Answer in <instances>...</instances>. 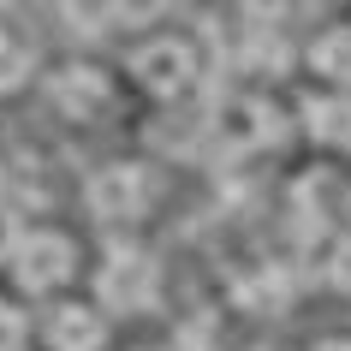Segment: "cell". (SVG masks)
I'll return each instance as SVG.
<instances>
[{
  "label": "cell",
  "instance_id": "cell-1",
  "mask_svg": "<svg viewBox=\"0 0 351 351\" xmlns=\"http://www.w3.org/2000/svg\"><path fill=\"white\" fill-rule=\"evenodd\" d=\"M155 286H161V268H155V256L137 250V244H113L108 262H101V274H95V298H101L108 310H119V315L149 310V304H155Z\"/></svg>",
  "mask_w": 351,
  "mask_h": 351
},
{
  "label": "cell",
  "instance_id": "cell-2",
  "mask_svg": "<svg viewBox=\"0 0 351 351\" xmlns=\"http://www.w3.org/2000/svg\"><path fill=\"white\" fill-rule=\"evenodd\" d=\"M77 268V244L66 239V232H24L19 244H12V280H19L24 292H60L66 280H72Z\"/></svg>",
  "mask_w": 351,
  "mask_h": 351
},
{
  "label": "cell",
  "instance_id": "cell-3",
  "mask_svg": "<svg viewBox=\"0 0 351 351\" xmlns=\"http://www.w3.org/2000/svg\"><path fill=\"white\" fill-rule=\"evenodd\" d=\"M131 77L143 84L149 95H185L197 84V48L185 36H149L137 54H131Z\"/></svg>",
  "mask_w": 351,
  "mask_h": 351
},
{
  "label": "cell",
  "instance_id": "cell-4",
  "mask_svg": "<svg viewBox=\"0 0 351 351\" xmlns=\"http://www.w3.org/2000/svg\"><path fill=\"white\" fill-rule=\"evenodd\" d=\"M84 203L95 221H137L149 208V173L137 161H113L84 185Z\"/></svg>",
  "mask_w": 351,
  "mask_h": 351
},
{
  "label": "cell",
  "instance_id": "cell-5",
  "mask_svg": "<svg viewBox=\"0 0 351 351\" xmlns=\"http://www.w3.org/2000/svg\"><path fill=\"white\" fill-rule=\"evenodd\" d=\"M48 101L66 119H101L108 113V77L95 72V66H72V72H60L48 84Z\"/></svg>",
  "mask_w": 351,
  "mask_h": 351
},
{
  "label": "cell",
  "instance_id": "cell-6",
  "mask_svg": "<svg viewBox=\"0 0 351 351\" xmlns=\"http://www.w3.org/2000/svg\"><path fill=\"white\" fill-rule=\"evenodd\" d=\"M101 339H108V328L90 304H60L48 315V351H101Z\"/></svg>",
  "mask_w": 351,
  "mask_h": 351
},
{
  "label": "cell",
  "instance_id": "cell-7",
  "mask_svg": "<svg viewBox=\"0 0 351 351\" xmlns=\"http://www.w3.org/2000/svg\"><path fill=\"white\" fill-rule=\"evenodd\" d=\"M304 131L322 149H351V95H315V101H304Z\"/></svg>",
  "mask_w": 351,
  "mask_h": 351
},
{
  "label": "cell",
  "instance_id": "cell-8",
  "mask_svg": "<svg viewBox=\"0 0 351 351\" xmlns=\"http://www.w3.org/2000/svg\"><path fill=\"white\" fill-rule=\"evenodd\" d=\"M310 72L339 84V90H351V24H333V30H322L310 42Z\"/></svg>",
  "mask_w": 351,
  "mask_h": 351
},
{
  "label": "cell",
  "instance_id": "cell-9",
  "mask_svg": "<svg viewBox=\"0 0 351 351\" xmlns=\"http://www.w3.org/2000/svg\"><path fill=\"white\" fill-rule=\"evenodd\" d=\"M232 298H239L244 310H286V298H292V280H286V268H274V262H262V268H250V274L232 286Z\"/></svg>",
  "mask_w": 351,
  "mask_h": 351
},
{
  "label": "cell",
  "instance_id": "cell-10",
  "mask_svg": "<svg viewBox=\"0 0 351 351\" xmlns=\"http://www.w3.org/2000/svg\"><path fill=\"white\" fill-rule=\"evenodd\" d=\"M30 77V42L12 36V30H0V90H12Z\"/></svg>",
  "mask_w": 351,
  "mask_h": 351
},
{
  "label": "cell",
  "instance_id": "cell-11",
  "mask_svg": "<svg viewBox=\"0 0 351 351\" xmlns=\"http://www.w3.org/2000/svg\"><path fill=\"white\" fill-rule=\"evenodd\" d=\"M328 286L351 298V239H346V244H333V256H328Z\"/></svg>",
  "mask_w": 351,
  "mask_h": 351
},
{
  "label": "cell",
  "instance_id": "cell-12",
  "mask_svg": "<svg viewBox=\"0 0 351 351\" xmlns=\"http://www.w3.org/2000/svg\"><path fill=\"white\" fill-rule=\"evenodd\" d=\"M0 351H24V315L0 298Z\"/></svg>",
  "mask_w": 351,
  "mask_h": 351
},
{
  "label": "cell",
  "instance_id": "cell-13",
  "mask_svg": "<svg viewBox=\"0 0 351 351\" xmlns=\"http://www.w3.org/2000/svg\"><path fill=\"white\" fill-rule=\"evenodd\" d=\"M315 351H351V339H322Z\"/></svg>",
  "mask_w": 351,
  "mask_h": 351
}]
</instances>
